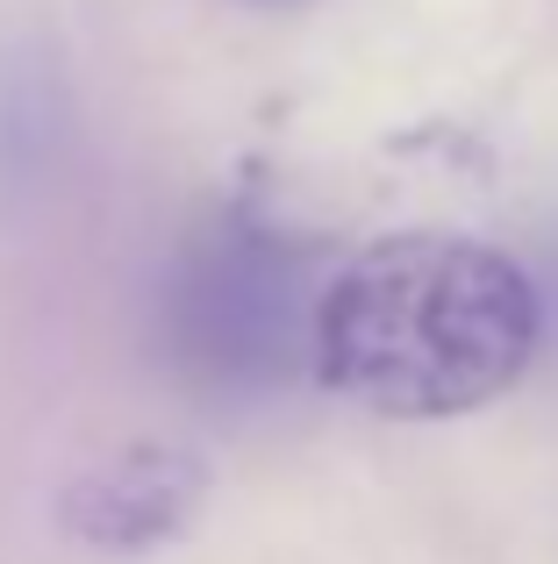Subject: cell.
Returning <instances> with one entry per match:
<instances>
[{
  "mask_svg": "<svg viewBox=\"0 0 558 564\" xmlns=\"http://www.w3.org/2000/svg\"><path fill=\"white\" fill-rule=\"evenodd\" d=\"M537 350V293L502 250L459 236L379 243L322 293L315 365L373 414H465Z\"/></svg>",
  "mask_w": 558,
  "mask_h": 564,
  "instance_id": "obj_1",
  "label": "cell"
},
{
  "mask_svg": "<svg viewBox=\"0 0 558 564\" xmlns=\"http://www.w3.org/2000/svg\"><path fill=\"white\" fill-rule=\"evenodd\" d=\"M293 264L258 229L194 243L172 286V344L201 379H266L293 350Z\"/></svg>",
  "mask_w": 558,
  "mask_h": 564,
  "instance_id": "obj_2",
  "label": "cell"
}]
</instances>
